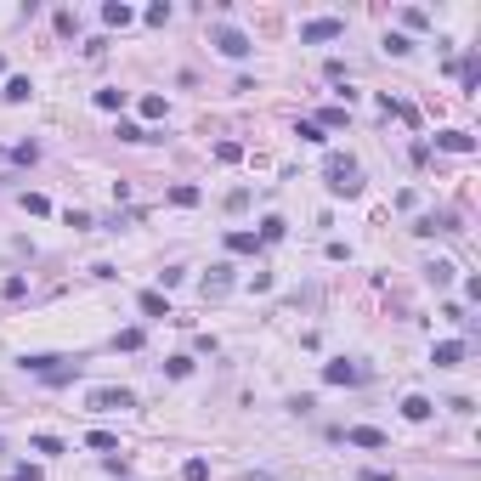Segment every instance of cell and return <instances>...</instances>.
Listing matches in <instances>:
<instances>
[{
    "instance_id": "6da1fadb",
    "label": "cell",
    "mask_w": 481,
    "mask_h": 481,
    "mask_svg": "<svg viewBox=\"0 0 481 481\" xmlns=\"http://www.w3.org/2000/svg\"><path fill=\"white\" fill-rule=\"evenodd\" d=\"M323 176H328V193H363V170H357V159H345V153H328L323 159Z\"/></svg>"
},
{
    "instance_id": "7a4b0ae2",
    "label": "cell",
    "mask_w": 481,
    "mask_h": 481,
    "mask_svg": "<svg viewBox=\"0 0 481 481\" xmlns=\"http://www.w3.org/2000/svg\"><path fill=\"white\" fill-rule=\"evenodd\" d=\"M23 368L34 380H46V385H69L80 374V363H69V357H23Z\"/></svg>"
},
{
    "instance_id": "3957f363",
    "label": "cell",
    "mask_w": 481,
    "mask_h": 481,
    "mask_svg": "<svg viewBox=\"0 0 481 481\" xmlns=\"http://www.w3.org/2000/svg\"><path fill=\"white\" fill-rule=\"evenodd\" d=\"M345 34V17H312L300 23V46H323V40H340Z\"/></svg>"
},
{
    "instance_id": "277c9868",
    "label": "cell",
    "mask_w": 481,
    "mask_h": 481,
    "mask_svg": "<svg viewBox=\"0 0 481 481\" xmlns=\"http://www.w3.org/2000/svg\"><path fill=\"white\" fill-rule=\"evenodd\" d=\"M85 402H91L96 413H119V407H136V397H131L125 385H96V391H91Z\"/></svg>"
},
{
    "instance_id": "5b68a950",
    "label": "cell",
    "mask_w": 481,
    "mask_h": 481,
    "mask_svg": "<svg viewBox=\"0 0 481 481\" xmlns=\"http://www.w3.org/2000/svg\"><path fill=\"white\" fill-rule=\"evenodd\" d=\"M436 148H447V153H476V136H470V131H436Z\"/></svg>"
},
{
    "instance_id": "8992f818",
    "label": "cell",
    "mask_w": 481,
    "mask_h": 481,
    "mask_svg": "<svg viewBox=\"0 0 481 481\" xmlns=\"http://www.w3.org/2000/svg\"><path fill=\"white\" fill-rule=\"evenodd\" d=\"M233 289V266H210V278H204V300H221Z\"/></svg>"
},
{
    "instance_id": "52a82bcc",
    "label": "cell",
    "mask_w": 481,
    "mask_h": 481,
    "mask_svg": "<svg viewBox=\"0 0 481 481\" xmlns=\"http://www.w3.org/2000/svg\"><path fill=\"white\" fill-rule=\"evenodd\" d=\"M323 380H328V385H357V380H363V368L340 357V363H328V368H323Z\"/></svg>"
},
{
    "instance_id": "ba28073f",
    "label": "cell",
    "mask_w": 481,
    "mask_h": 481,
    "mask_svg": "<svg viewBox=\"0 0 481 481\" xmlns=\"http://www.w3.org/2000/svg\"><path fill=\"white\" fill-rule=\"evenodd\" d=\"M216 46L227 57H249V34H238V29H216Z\"/></svg>"
},
{
    "instance_id": "9c48e42d",
    "label": "cell",
    "mask_w": 481,
    "mask_h": 481,
    "mask_svg": "<svg viewBox=\"0 0 481 481\" xmlns=\"http://www.w3.org/2000/svg\"><path fill=\"white\" fill-rule=\"evenodd\" d=\"M430 363H436V368H453V363H465V340H442V345L430 351Z\"/></svg>"
},
{
    "instance_id": "30bf717a",
    "label": "cell",
    "mask_w": 481,
    "mask_h": 481,
    "mask_svg": "<svg viewBox=\"0 0 481 481\" xmlns=\"http://www.w3.org/2000/svg\"><path fill=\"white\" fill-rule=\"evenodd\" d=\"M345 442H351V447H385V430H374V425H351Z\"/></svg>"
},
{
    "instance_id": "8fae6325",
    "label": "cell",
    "mask_w": 481,
    "mask_h": 481,
    "mask_svg": "<svg viewBox=\"0 0 481 481\" xmlns=\"http://www.w3.org/2000/svg\"><path fill=\"white\" fill-rule=\"evenodd\" d=\"M102 23H108V29H125V23H136V11H131L125 0H108V6H102Z\"/></svg>"
},
{
    "instance_id": "7c38bea8",
    "label": "cell",
    "mask_w": 481,
    "mask_h": 481,
    "mask_svg": "<svg viewBox=\"0 0 481 481\" xmlns=\"http://www.w3.org/2000/svg\"><path fill=\"white\" fill-rule=\"evenodd\" d=\"M402 413H407V419H413V425H419V419H430V413H436V407H430V397H419V391H413V397L402 402Z\"/></svg>"
},
{
    "instance_id": "4fadbf2b",
    "label": "cell",
    "mask_w": 481,
    "mask_h": 481,
    "mask_svg": "<svg viewBox=\"0 0 481 481\" xmlns=\"http://www.w3.org/2000/svg\"><path fill=\"white\" fill-rule=\"evenodd\" d=\"M425 278H430L436 289H447V283H453V260H430V266H425Z\"/></svg>"
},
{
    "instance_id": "5bb4252c",
    "label": "cell",
    "mask_w": 481,
    "mask_h": 481,
    "mask_svg": "<svg viewBox=\"0 0 481 481\" xmlns=\"http://www.w3.org/2000/svg\"><path fill=\"white\" fill-rule=\"evenodd\" d=\"M142 312H148V318H170V300H164L159 289H148V295H142Z\"/></svg>"
},
{
    "instance_id": "9a60e30c",
    "label": "cell",
    "mask_w": 481,
    "mask_h": 481,
    "mask_svg": "<svg viewBox=\"0 0 481 481\" xmlns=\"http://www.w3.org/2000/svg\"><path fill=\"white\" fill-rule=\"evenodd\" d=\"M255 233H227V249H233V255H255Z\"/></svg>"
},
{
    "instance_id": "2e32d148",
    "label": "cell",
    "mask_w": 481,
    "mask_h": 481,
    "mask_svg": "<svg viewBox=\"0 0 481 481\" xmlns=\"http://www.w3.org/2000/svg\"><path fill=\"white\" fill-rule=\"evenodd\" d=\"M170 204H181V210H193V204H198V187H187V181H181V187H170Z\"/></svg>"
},
{
    "instance_id": "e0dca14e",
    "label": "cell",
    "mask_w": 481,
    "mask_h": 481,
    "mask_svg": "<svg viewBox=\"0 0 481 481\" xmlns=\"http://www.w3.org/2000/svg\"><path fill=\"white\" fill-rule=\"evenodd\" d=\"M85 447H96V453H113V447H119V436H108V430H91V436H85Z\"/></svg>"
},
{
    "instance_id": "ac0fdd59",
    "label": "cell",
    "mask_w": 481,
    "mask_h": 481,
    "mask_svg": "<svg viewBox=\"0 0 481 481\" xmlns=\"http://www.w3.org/2000/svg\"><path fill=\"white\" fill-rule=\"evenodd\" d=\"M283 233H289V227H283L278 216H266V221H260V243H278V238H283Z\"/></svg>"
},
{
    "instance_id": "d6986e66",
    "label": "cell",
    "mask_w": 481,
    "mask_h": 481,
    "mask_svg": "<svg viewBox=\"0 0 481 481\" xmlns=\"http://www.w3.org/2000/svg\"><path fill=\"white\" fill-rule=\"evenodd\" d=\"M29 91H34V85L17 74V80H6V102H29Z\"/></svg>"
},
{
    "instance_id": "ffe728a7",
    "label": "cell",
    "mask_w": 481,
    "mask_h": 481,
    "mask_svg": "<svg viewBox=\"0 0 481 481\" xmlns=\"http://www.w3.org/2000/svg\"><path fill=\"white\" fill-rule=\"evenodd\" d=\"M164 374H170V380H187V374H193V357H170Z\"/></svg>"
},
{
    "instance_id": "44dd1931",
    "label": "cell",
    "mask_w": 481,
    "mask_h": 481,
    "mask_svg": "<svg viewBox=\"0 0 481 481\" xmlns=\"http://www.w3.org/2000/svg\"><path fill=\"white\" fill-rule=\"evenodd\" d=\"M29 447H34V453H46V459H57V453H63V442H57V436H34Z\"/></svg>"
},
{
    "instance_id": "7402d4cb",
    "label": "cell",
    "mask_w": 481,
    "mask_h": 481,
    "mask_svg": "<svg viewBox=\"0 0 481 481\" xmlns=\"http://www.w3.org/2000/svg\"><path fill=\"white\" fill-rule=\"evenodd\" d=\"M181 481H210V465H204V459H187V470H181Z\"/></svg>"
},
{
    "instance_id": "603a6c76",
    "label": "cell",
    "mask_w": 481,
    "mask_h": 481,
    "mask_svg": "<svg viewBox=\"0 0 481 481\" xmlns=\"http://www.w3.org/2000/svg\"><path fill=\"white\" fill-rule=\"evenodd\" d=\"M385 51H391V57H407L413 46H407V34H385Z\"/></svg>"
},
{
    "instance_id": "cb8c5ba5",
    "label": "cell",
    "mask_w": 481,
    "mask_h": 481,
    "mask_svg": "<svg viewBox=\"0 0 481 481\" xmlns=\"http://www.w3.org/2000/svg\"><path fill=\"white\" fill-rule=\"evenodd\" d=\"M216 159H221V164H238L243 148H238V142H221V148H216Z\"/></svg>"
},
{
    "instance_id": "d4e9b609",
    "label": "cell",
    "mask_w": 481,
    "mask_h": 481,
    "mask_svg": "<svg viewBox=\"0 0 481 481\" xmlns=\"http://www.w3.org/2000/svg\"><path fill=\"white\" fill-rule=\"evenodd\" d=\"M96 108H125V91H96Z\"/></svg>"
},
{
    "instance_id": "484cf974",
    "label": "cell",
    "mask_w": 481,
    "mask_h": 481,
    "mask_svg": "<svg viewBox=\"0 0 481 481\" xmlns=\"http://www.w3.org/2000/svg\"><path fill=\"white\" fill-rule=\"evenodd\" d=\"M119 142H148V131H142V125H131V119H125V125H119Z\"/></svg>"
},
{
    "instance_id": "4316f807",
    "label": "cell",
    "mask_w": 481,
    "mask_h": 481,
    "mask_svg": "<svg viewBox=\"0 0 481 481\" xmlns=\"http://www.w3.org/2000/svg\"><path fill=\"white\" fill-rule=\"evenodd\" d=\"M23 204H29V216H51V198H40V193H29Z\"/></svg>"
},
{
    "instance_id": "83f0119b",
    "label": "cell",
    "mask_w": 481,
    "mask_h": 481,
    "mask_svg": "<svg viewBox=\"0 0 481 481\" xmlns=\"http://www.w3.org/2000/svg\"><path fill=\"white\" fill-rule=\"evenodd\" d=\"M0 295H6V300H23V295H29V283H23V278H6V289H0Z\"/></svg>"
},
{
    "instance_id": "f1b7e54d",
    "label": "cell",
    "mask_w": 481,
    "mask_h": 481,
    "mask_svg": "<svg viewBox=\"0 0 481 481\" xmlns=\"http://www.w3.org/2000/svg\"><path fill=\"white\" fill-rule=\"evenodd\" d=\"M119 351H142V328H125L119 334Z\"/></svg>"
},
{
    "instance_id": "f546056e",
    "label": "cell",
    "mask_w": 481,
    "mask_h": 481,
    "mask_svg": "<svg viewBox=\"0 0 481 481\" xmlns=\"http://www.w3.org/2000/svg\"><path fill=\"white\" fill-rule=\"evenodd\" d=\"M142 113H148V119H164V96H142Z\"/></svg>"
},
{
    "instance_id": "4dcf8cb0",
    "label": "cell",
    "mask_w": 481,
    "mask_h": 481,
    "mask_svg": "<svg viewBox=\"0 0 481 481\" xmlns=\"http://www.w3.org/2000/svg\"><path fill=\"white\" fill-rule=\"evenodd\" d=\"M6 481H40V470H34V465H23L17 476H6Z\"/></svg>"
}]
</instances>
